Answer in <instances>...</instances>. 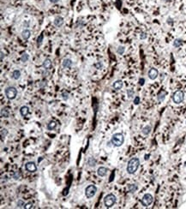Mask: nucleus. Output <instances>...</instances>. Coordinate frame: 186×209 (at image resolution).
I'll return each mask as SVG.
<instances>
[{
    "instance_id": "obj_30",
    "label": "nucleus",
    "mask_w": 186,
    "mask_h": 209,
    "mask_svg": "<svg viewBox=\"0 0 186 209\" xmlns=\"http://www.w3.org/2000/svg\"><path fill=\"white\" fill-rule=\"evenodd\" d=\"M43 38H44L43 34H40V36L38 37V39H37V45H40L42 44V41H43Z\"/></svg>"
},
{
    "instance_id": "obj_5",
    "label": "nucleus",
    "mask_w": 186,
    "mask_h": 209,
    "mask_svg": "<svg viewBox=\"0 0 186 209\" xmlns=\"http://www.w3.org/2000/svg\"><path fill=\"white\" fill-rule=\"evenodd\" d=\"M153 201H154V197H153V195L149 193H147L142 196V200H141V203L143 207H148L153 203Z\"/></svg>"
},
{
    "instance_id": "obj_38",
    "label": "nucleus",
    "mask_w": 186,
    "mask_h": 209,
    "mask_svg": "<svg viewBox=\"0 0 186 209\" xmlns=\"http://www.w3.org/2000/svg\"><path fill=\"white\" fill-rule=\"evenodd\" d=\"M167 23H168V24H170V25L172 24V18H168V19H167Z\"/></svg>"
},
{
    "instance_id": "obj_36",
    "label": "nucleus",
    "mask_w": 186,
    "mask_h": 209,
    "mask_svg": "<svg viewBox=\"0 0 186 209\" xmlns=\"http://www.w3.org/2000/svg\"><path fill=\"white\" fill-rule=\"evenodd\" d=\"M139 103H140V97L136 96L135 98V100H134V104H138Z\"/></svg>"
},
{
    "instance_id": "obj_20",
    "label": "nucleus",
    "mask_w": 186,
    "mask_h": 209,
    "mask_svg": "<svg viewBox=\"0 0 186 209\" xmlns=\"http://www.w3.org/2000/svg\"><path fill=\"white\" fill-rule=\"evenodd\" d=\"M57 125H58L57 122H55V121H51V122L47 124V128L48 130H54L57 128Z\"/></svg>"
},
{
    "instance_id": "obj_44",
    "label": "nucleus",
    "mask_w": 186,
    "mask_h": 209,
    "mask_svg": "<svg viewBox=\"0 0 186 209\" xmlns=\"http://www.w3.org/2000/svg\"><path fill=\"white\" fill-rule=\"evenodd\" d=\"M185 123H186V122H185Z\"/></svg>"
},
{
    "instance_id": "obj_21",
    "label": "nucleus",
    "mask_w": 186,
    "mask_h": 209,
    "mask_svg": "<svg viewBox=\"0 0 186 209\" xmlns=\"http://www.w3.org/2000/svg\"><path fill=\"white\" fill-rule=\"evenodd\" d=\"M183 44H184V41L181 39H176L173 41V46L176 48H179L180 46H182Z\"/></svg>"
},
{
    "instance_id": "obj_8",
    "label": "nucleus",
    "mask_w": 186,
    "mask_h": 209,
    "mask_svg": "<svg viewBox=\"0 0 186 209\" xmlns=\"http://www.w3.org/2000/svg\"><path fill=\"white\" fill-rule=\"evenodd\" d=\"M148 78L150 80H155L156 78L158 77L159 76V71L157 69H155V68H151L150 70H148Z\"/></svg>"
},
{
    "instance_id": "obj_31",
    "label": "nucleus",
    "mask_w": 186,
    "mask_h": 209,
    "mask_svg": "<svg viewBox=\"0 0 186 209\" xmlns=\"http://www.w3.org/2000/svg\"><path fill=\"white\" fill-rule=\"evenodd\" d=\"M62 97H63L64 100H67L69 99V93H68V92H66V91H64V92H63V93H62Z\"/></svg>"
},
{
    "instance_id": "obj_22",
    "label": "nucleus",
    "mask_w": 186,
    "mask_h": 209,
    "mask_svg": "<svg viewBox=\"0 0 186 209\" xmlns=\"http://www.w3.org/2000/svg\"><path fill=\"white\" fill-rule=\"evenodd\" d=\"M87 165H89L90 167H94L96 165V159H94L93 157H89V159H87Z\"/></svg>"
},
{
    "instance_id": "obj_19",
    "label": "nucleus",
    "mask_w": 186,
    "mask_h": 209,
    "mask_svg": "<svg viewBox=\"0 0 186 209\" xmlns=\"http://www.w3.org/2000/svg\"><path fill=\"white\" fill-rule=\"evenodd\" d=\"M151 129H152V127L150 125H146L145 127H143L142 129V133L144 135H148L150 134L151 132Z\"/></svg>"
},
{
    "instance_id": "obj_25",
    "label": "nucleus",
    "mask_w": 186,
    "mask_h": 209,
    "mask_svg": "<svg viewBox=\"0 0 186 209\" xmlns=\"http://www.w3.org/2000/svg\"><path fill=\"white\" fill-rule=\"evenodd\" d=\"M29 59V55L27 54V53H23L22 55V57H21V61L22 62V63H26V62H28Z\"/></svg>"
},
{
    "instance_id": "obj_7",
    "label": "nucleus",
    "mask_w": 186,
    "mask_h": 209,
    "mask_svg": "<svg viewBox=\"0 0 186 209\" xmlns=\"http://www.w3.org/2000/svg\"><path fill=\"white\" fill-rule=\"evenodd\" d=\"M97 192V187L96 186H94L93 184L91 185H89L85 189V195L87 199H90L94 197V195H95Z\"/></svg>"
},
{
    "instance_id": "obj_23",
    "label": "nucleus",
    "mask_w": 186,
    "mask_h": 209,
    "mask_svg": "<svg viewBox=\"0 0 186 209\" xmlns=\"http://www.w3.org/2000/svg\"><path fill=\"white\" fill-rule=\"evenodd\" d=\"M127 189H128V191L130 193H134V192H136L137 190V185L136 184H130L128 185V187H127Z\"/></svg>"
},
{
    "instance_id": "obj_12",
    "label": "nucleus",
    "mask_w": 186,
    "mask_h": 209,
    "mask_svg": "<svg viewBox=\"0 0 186 209\" xmlns=\"http://www.w3.org/2000/svg\"><path fill=\"white\" fill-rule=\"evenodd\" d=\"M72 64H73V62L70 58H64L63 62H62V66L65 69L70 68L71 66H72Z\"/></svg>"
},
{
    "instance_id": "obj_6",
    "label": "nucleus",
    "mask_w": 186,
    "mask_h": 209,
    "mask_svg": "<svg viewBox=\"0 0 186 209\" xmlns=\"http://www.w3.org/2000/svg\"><path fill=\"white\" fill-rule=\"evenodd\" d=\"M4 93H5L6 97H7L9 100H14L16 97V95H17V89H16L15 87H6Z\"/></svg>"
},
{
    "instance_id": "obj_40",
    "label": "nucleus",
    "mask_w": 186,
    "mask_h": 209,
    "mask_svg": "<svg viewBox=\"0 0 186 209\" xmlns=\"http://www.w3.org/2000/svg\"><path fill=\"white\" fill-rule=\"evenodd\" d=\"M49 1H50L51 3H53V4H56V3H58L59 0H49Z\"/></svg>"
},
{
    "instance_id": "obj_1",
    "label": "nucleus",
    "mask_w": 186,
    "mask_h": 209,
    "mask_svg": "<svg viewBox=\"0 0 186 209\" xmlns=\"http://www.w3.org/2000/svg\"><path fill=\"white\" fill-rule=\"evenodd\" d=\"M139 166H140V159L138 158H136V157L135 158H131L128 161L126 171L129 174L133 175L137 171Z\"/></svg>"
},
{
    "instance_id": "obj_39",
    "label": "nucleus",
    "mask_w": 186,
    "mask_h": 209,
    "mask_svg": "<svg viewBox=\"0 0 186 209\" xmlns=\"http://www.w3.org/2000/svg\"><path fill=\"white\" fill-rule=\"evenodd\" d=\"M1 62H3V60H4V53L3 51H1Z\"/></svg>"
},
{
    "instance_id": "obj_2",
    "label": "nucleus",
    "mask_w": 186,
    "mask_h": 209,
    "mask_svg": "<svg viewBox=\"0 0 186 209\" xmlns=\"http://www.w3.org/2000/svg\"><path fill=\"white\" fill-rule=\"evenodd\" d=\"M111 142H112L113 147L119 148V147H121L125 143V136H123L122 133H115L112 136Z\"/></svg>"
},
{
    "instance_id": "obj_11",
    "label": "nucleus",
    "mask_w": 186,
    "mask_h": 209,
    "mask_svg": "<svg viewBox=\"0 0 186 209\" xmlns=\"http://www.w3.org/2000/svg\"><path fill=\"white\" fill-rule=\"evenodd\" d=\"M64 18L61 17V16H57L56 18L54 19L53 21V24L54 26H56L57 28H60L64 25Z\"/></svg>"
},
{
    "instance_id": "obj_34",
    "label": "nucleus",
    "mask_w": 186,
    "mask_h": 209,
    "mask_svg": "<svg viewBox=\"0 0 186 209\" xmlns=\"http://www.w3.org/2000/svg\"><path fill=\"white\" fill-rule=\"evenodd\" d=\"M147 37H148V35H147V34L144 32L140 34V39H141V40H145V39H147Z\"/></svg>"
},
{
    "instance_id": "obj_9",
    "label": "nucleus",
    "mask_w": 186,
    "mask_h": 209,
    "mask_svg": "<svg viewBox=\"0 0 186 209\" xmlns=\"http://www.w3.org/2000/svg\"><path fill=\"white\" fill-rule=\"evenodd\" d=\"M25 169L27 170L28 172H35L37 171V166L35 165L34 162H28L25 165Z\"/></svg>"
},
{
    "instance_id": "obj_28",
    "label": "nucleus",
    "mask_w": 186,
    "mask_h": 209,
    "mask_svg": "<svg viewBox=\"0 0 186 209\" xmlns=\"http://www.w3.org/2000/svg\"><path fill=\"white\" fill-rule=\"evenodd\" d=\"M7 135H8V130L6 129H1V138H2V140L4 139V137H6Z\"/></svg>"
},
{
    "instance_id": "obj_16",
    "label": "nucleus",
    "mask_w": 186,
    "mask_h": 209,
    "mask_svg": "<svg viewBox=\"0 0 186 209\" xmlns=\"http://www.w3.org/2000/svg\"><path fill=\"white\" fill-rule=\"evenodd\" d=\"M30 36H31V31L28 30V29H25V30L22 32V37L23 40H27L30 38Z\"/></svg>"
},
{
    "instance_id": "obj_35",
    "label": "nucleus",
    "mask_w": 186,
    "mask_h": 209,
    "mask_svg": "<svg viewBox=\"0 0 186 209\" xmlns=\"http://www.w3.org/2000/svg\"><path fill=\"white\" fill-rule=\"evenodd\" d=\"M94 67L98 69V70H100V69L102 68V64H101L100 62H99V63H97V64H94Z\"/></svg>"
},
{
    "instance_id": "obj_33",
    "label": "nucleus",
    "mask_w": 186,
    "mask_h": 209,
    "mask_svg": "<svg viewBox=\"0 0 186 209\" xmlns=\"http://www.w3.org/2000/svg\"><path fill=\"white\" fill-rule=\"evenodd\" d=\"M24 201L22 200H19L17 201V207H24Z\"/></svg>"
},
{
    "instance_id": "obj_4",
    "label": "nucleus",
    "mask_w": 186,
    "mask_h": 209,
    "mask_svg": "<svg viewBox=\"0 0 186 209\" xmlns=\"http://www.w3.org/2000/svg\"><path fill=\"white\" fill-rule=\"evenodd\" d=\"M184 100V93L181 90H178L172 95V100L175 104H181Z\"/></svg>"
},
{
    "instance_id": "obj_43",
    "label": "nucleus",
    "mask_w": 186,
    "mask_h": 209,
    "mask_svg": "<svg viewBox=\"0 0 186 209\" xmlns=\"http://www.w3.org/2000/svg\"><path fill=\"white\" fill-rule=\"evenodd\" d=\"M185 67H186V64H185Z\"/></svg>"
},
{
    "instance_id": "obj_27",
    "label": "nucleus",
    "mask_w": 186,
    "mask_h": 209,
    "mask_svg": "<svg viewBox=\"0 0 186 209\" xmlns=\"http://www.w3.org/2000/svg\"><path fill=\"white\" fill-rule=\"evenodd\" d=\"M12 177L15 179V180H19L21 178V174L18 171H16L12 174Z\"/></svg>"
},
{
    "instance_id": "obj_15",
    "label": "nucleus",
    "mask_w": 186,
    "mask_h": 209,
    "mask_svg": "<svg viewBox=\"0 0 186 209\" xmlns=\"http://www.w3.org/2000/svg\"><path fill=\"white\" fill-rule=\"evenodd\" d=\"M28 113H29V108H28V106H23L21 107V109H20V114H21L22 117H27L28 115Z\"/></svg>"
},
{
    "instance_id": "obj_42",
    "label": "nucleus",
    "mask_w": 186,
    "mask_h": 209,
    "mask_svg": "<svg viewBox=\"0 0 186 209\" xmlns=\"http://www.w3.org/2000/svg\"><path fill=\"white\" fill-rule=\"evenodd\" d=\"M165 1H169V0H165Z\"/></svg>"
},
{
    "instance_id": "obj_18",
    "label": "nucleus",
    "mask_w": 186,
    "mask_h": 209,
    "mask_svg": "<svg viewBox=\"0 0 186 209\" xmlns=\"http://www.w3.org/2000/svg\"><path fill=\"white\" fill-rule=\"evenodd\" d=\"M166 96V91H161V92L159 93V94L157 95V100L159 101V102H162L163 100H165V98Z\"/></svg>"
},
{
    "instance_id": "obj_10",
    "label": "nucleus",
    "mask_w": 186,
    "mask_h": 209,
    "mask_svg": "<svg viewBox=\"0 0 186 209\" xmlns=\"http://www.w3.org/2000/svg\"><path fill=\"white\" fill-rule=\"evenodd\" d=\"M107 172H108V169L104 167V166H100L97 170V175L99 177H105L107 174Z\"/></svg>"
},
{
    "instance_id": "obj_24",
    "label": "nucleus",
    "mask_w": 186,
    "mask_h": 209,
    "mask_svg": "<svg viewBox=\"0 0 186 209\" xmlns=\"http://www.w3.org/2000/svg\"><path fill=\"white\" fill-rule=\"evenodd\" d=\"M1 117H9V111L7 108H3L1 110Z\"/></svg>"
},
{
    "instance_id": "obj_14",
    "label": "nucleus",
    "mask_w": 186,
    "mask_h": 209,
    "mask_svg": "<svg viewBox=\"0 0 186 209\" xmlns=\"http://www.w3.org/2000/svg\"><path fill=\"white\" fill-rule=\"evenodd\" d=\"M123 87V82L121 80H117L115 82L112 84V87L115 90H120L122 89V87Z\"/></svg>"
},
{
    "instance_id": "obj_13",
    "label": "nucleus",
    "mask_w": 186,
    "mask_h": 209,
    "mask_svg": "<svg viewBox=\"0 0 186 209\" xmlns=\"http://www.w3.org/2000/svg\"><path fill=\"white\" fill-rule=\"evenodd\" d=\"M42 66H43V68L45 69V70H50V69L51 68V66H53V64H51V60L50 59V58H45V59L44 60L43 62V64H42Z\"/></svg>"
},
{
    "instance_id": "obj_37",
    "label": "nucleus",
    "mask_w": 186,
    "mask_h": 209,
    "mask_svg": "<svg viewBox=\"0 0 186 209\" xmlns=\"http://www.w3.org/2000/svg\"><path fill=\"white\" fill-rule=\"evenodd\" d=\"M145 83V79L144 78H141V79L139 80V84L141 85V86H142V85H144Z\"/></svg>"
},
{
    "instance_id": "obj_3",
    "label": "nucleus",
    "mask_w": 186,
    "mask_h": 209,
    "mask_svg": "<svg viewBox=\"0 0 186 209\" xmlns=\"http://www.w3.org/2000/svg\"><path fill=\"white\" fill-rule=\"evenodd\" d=\"M117 201V198L113 194H108L106 195L104 198V205L107 208H110L115 205Z\"/></svg>"
},
{
    "instance_id": "obj_26",
    "label": "nucleus",
    "mask_w": 186,
    "mask_h": 209,
    "mask_svg": "<svg viewBox=\"0 0 186 209\" xmlns=\"http://www.w3.org/2000/svg\"><path fill=\"white\" fill-rule=\"evenodd\" d=\"M125 46H118V48L117 49V54H119V55H123V53H125Z\"/></svg>"
},
{
    "instance_id": "obj_32",
    "label": "nucleus",
    "mask_w": 186,
    "mask_h": 209,
    "mask_svg": "<svg viewBox=\"0 0 186 209\" xmlns=\"http://www.w3.org/2000/svg\"><path fill=\"white\" fill-rule=\"evenodd\" d=\"M33 207H34V205H33L32 202H28L27 204L24 205L25 209H30V208H33Z\"/></svg>"
},
{
    "instance_id": "obj_29",
    "label": "nucleus",
    "mask_w": 186,
    "mask_h": 209,
    "mask_svg": "<svg viewBox=\"0 0 186 209\" xmlns=\"http://www.w3.org/2000/svg\"><path fill=\"white\" fill-rule=\"evenodd\" d=\"M134 94H135V92H134L133 89H128L127 90V96L129 98H132L134 96Z\"/></svg>"
},
{
    "instance_id": "obj_41",
    "label": "nucleus",
    "mask_w": 186,
    "mask_h": 209,
    "mask_svg": "<svg viewBox=\"0 0 186 209\" xmlns=\"http://www.w3.org/2000/svg\"><path fill=\"white\" fill-rule=\"evenodd\" d=\"M184 166H185V167H186V162H185V164H184Z\"/></svg>"
},
{
    "instance_id": "obj_17",
    "label": "nucleus",
    "mask_w": 186,
    "mask_h": 209,
    "mask_svg": "<svg viewBox=\"0 0 186 209\" xmlns=\"http://www.w3.org/2000/svg\"><path fill=\"white\" fill-rule=\"evenodd\" d=\"M20 77H21V71L20 70H16L11 73V78H12V79L18 80V79H20Z\"/></svg>"
}]
</instances>
